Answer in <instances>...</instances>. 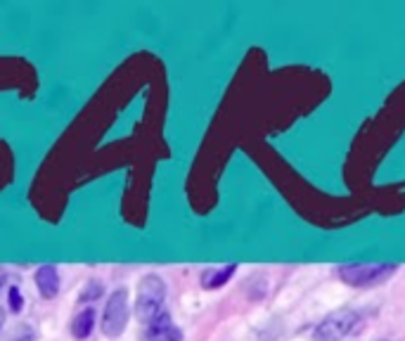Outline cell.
<instances>
[{"instance_id": "9a60e30c", "label": "cell", "mask_w": 405, "mask_h": 341, "mask_svg": "<svg viewBox=\"0 0 405 341\" xmlns=\"http://www.w3.org/2000/svg\"><path fill=\"white\" fill-rule=\"evenodd\" d=\"M382 341H386V339H382Z\"/></svg>"}, {"instance_id": "3957f363", "label": "cell", "mask_w": 405, "mask_h": 341, "mask_svg": "<svg viewBox=\"0 0 405 341\" xmlns=\"http://www.w3.org/2000/svg\"><path fill=\"white\" fill-rule=\"evenodd\" d=\"M164 301H166V282L157 273H147L138 282L135 294V318L138 322L149 324L159 313H164Z\"/></svg>"}, {"instance_id": "277c9868", "label": "cell", "mask_w": 405, "mask_h": 341, "mask_svg": "<svg viewBox=\"0 0 405 341\" xmlns=\"http://www.w3.org/2000/svg\"><path fill=\"white\" fill-rule=\"evenodd\" d=\"M128 318H131V298H128V289H114L105 306L102 316V334L109 339H116L126 332Z\"/></svg>"}, {"instance_id": "5bb4252c", "label": "cell", "mask_w": 405, "mask_h": 341, "mask_svg": "<svg viewBox=\"0 0 405 341\" xmlns=\"http://www.w3.org/2000/svg\"><path fill=\"white\" fill-rule=\"evenodd\" d=\"M3 282H5V270L0 268V287H3Z\"/></svg>"}, {"instance_id": "8fae6325", "label": "cell", "mask_w": 405, "mask_h": 341, "mask_svg": "<svg viewBox=\"0 0 405 341\" xmlns=\"http://www.w3.org/2000/svg\"><path fill=\"white\" fill-rule=\"evenodd\" d=\"M10 341H36V332L31 327H26V324H21V327H17L12 332Z\"/></svg>"}, {"instance_id": "6da1fadb", "label": "cell", "mask_w": 405, "mask_h": 341, "mask_svg": "<svg viewBox=\"0 0 405 341\" xmlns=\"http://www.w3.org/2000/svg\"><path fill=\"white\" fill-rule=\"evenodd\" d=\"M398 263H344L337 268V277L353 289H375L398 273Z\"/></svg>"}, {"instance_id": "9c48e42d", "label": "cell", "mask_w": 405, "mask_h": 341, "mask_svg": "<svg viewBox=\"0 0 405 341\" xmlns=\"http://www.w3.org/2000/svg\"><path fill=\"white\" fill-rule=\"evenodd\" d=\"M105 294V285L100 280H90L88 285H85V289L81 292V296H78V303H95L100 296Z\"/></svg>"}, {"instance_id": "ba28073f", "label": "cell", "mask_w": 405, "mask_h": 341, "mask_svg": "<svg viewBox=\"0 0 405 341\" xmlns=\"http://www.w3.org/2000/svg\"><path fill=\"white\" fill-rule=\"evenodd\" d=\"M95 327V308H83L81 313H78L76 318H74L72 322V334L76 341H83L90 337V332H93Z\"/></svg>"}, {"instance_id": "5b68a950", "label": "cell", "mask_w": 405, "mask_h": 341, "mask_svg": "<svg viewBox=\"0 0 405 341\" xmlns=\"http://www.w3.org/2000/svg\"><path fill=\"white\" fill-rule=\"evenodd\" d=\"M36 287L43 298H55L60 292V273L55 265H41L36 270Z\"/></svg>"}, {"instance_id": "52a82bcc", "label": "cell", "mask_w": 405, "mask_h": 341, "mask_svg": "<svg viewBox=\"0 0 405 341\" xmlns=\"http://www.w3.org/2000/svg\"><path fill=\"white\" fill-rule=\"evenodd\" d=\"M173 318H171V313H159L157 318L152 320L149 324H145V332H142V341H159L164 337V334H168L171 329H173Z\"/></svg>"}, {"instance_id": "7c38bea8", "label": "cell", "mask_w": 405, "mask_h": 341, "mask_svg": "<svg viewBox=\"0 0 405 341\" xmlns=\"http://www.w3.org/2000/svg\"><path fill=\"white\" fill-rule=\"evenodd\" d=\"M159 341H183V332H180L178 327H173L168 334H164V337L159 339Z\"/></svg>"}, {"instance_id": "30bf717a", "label": "cell", "mask_w": 405, "mask_h": 341, "mask_svg": "<svg viewBox=\"0 0 405 341\" xmlns=\"http://www.w3.org/2000/svg\"><path fill=\"white\" fill-rule=\"evenodd\" d=\"M8 301H10V311L12 313H19L24 311V296H21L19 287H10V294H8Z\"/></svg>"}, {"instance_id": "8992f818", "label": "cell", "mask_w": 405, "mask_h": 341, "mask_svg": "<svg viewBox=\"0 0 405 341\" xmlns=\"http://www.w3.org/2000/svg\"><path fill=\"white\" fill-rule=\"evenodd\" d=\"M234 273H237V263H228L223 268H209L201 273V287L204 289H221L232 280Z\"/></svg>"}, {"instance_id": "7a4b0ae2", "label": "cell", "mask_w": 405, "mask_h": 341, "mask_svg": "<svg viewBox=\"0 0 405 341\" xmlns=\"http://www.w3.org/2000/svg\"><path fill=\"white\" fill-rule=\"evenodd\" d=\"M362 324V313L358 308H337V311L327 313L320 322L313 327V341H344L346 337L355 334Z\"/></svg>"}, {"instance_id": "4fadbf2b", "label": "cell", "mask_w": 405, "mask_h": 341, "mask_svg": "<svg viewBox=\"0 0 405 341\" xmlns=\"http://www.w3.org/2000/svg\"><path fill=\"white\" fill-rule=\"evenodd\" d=\"M3 324H5V311L0 308V329H3Z\"/></svg>"}]
</instances>
